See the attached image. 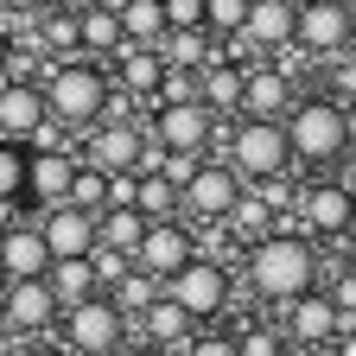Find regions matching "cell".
Instances as JSON below:
<instances>
[{
	"label": "cell",
	"instance_id": "cell-22",
	"mask_svg": "<svg viewBox=\"0 0 356 356\" xmlns=\"http://www.w3.org/2000/svg\"><path fill=\"white\" fill-rule=\"evenodd\" d=\"M115 26H121V44L153 51V44L165 38V7H159V0H121V7H115Z\"/></svg>",
	"mask_w": 356,
	"mask_h": 356
},
{
	"label": "cell",
	"instance_id": "cell-7",
	"mask_svg": "<svg viewBox=\"0 0 356 356\" xmlns=\"http://www.w3.org/2000/svg\"><path fill=\"white\" fill-rule=\"evenodd\" d=\"M197 261V242H191V222H147V236H140V248H134V267L140 274H153L159 286L178 274V267H191Z\"/></svg>",
	"mask_w": 356,
	"mask_h": 356
},
{
	"label": "cell",
	"instance_id": "cell-5",
	"mask_svg": "<svg viewBox=\"0 0 356 356\" xmlns=\"http://www.w3.org/2000/svg\"><path fill=\"white\" fill-rule=\"evenodd\" d=\"M286 165H293V147H286L280 121H236V134H229V172L236 178L267 185V178H286Z\"/></svg>",
	"mask_w": 356,
	"mask_h": 356
},
{
	"label": "cell",
	"instance_id": "cell-16",
	"mask_svg": "<svg viewBox=\"0 0 356 356\" xmlns=\"http://www.w3.org/2000/svg\"><path fill=\"white\" fill-rule=\"evenodd\" d=\"M286 108H293V76L248 64L242 70V121H286Z\"/></svg>",
	"mask_w": 356,
	"mask_h": 356
},
{
	"label": "cell",
	"instance_id": "cell-24",
	"mask_svg": "<svg viewBox=\"0 0 356 356\" xmlns=\"http://www.w3.org/2000/svg\"><path fill=\"white\" fill-rule=\"evenodd\" d=\"M197 102H204L210 115L242 108V70H236V64H204V70H197Z\"/></svg>",
	"mask_w": 356,
	"mask_h": 356
},
{
	"label": "cell",
	"instance_id": "cell-52",
	"mask_svg": "<svg viewBox=\"0 0 356 356\" xmlns=\"http://www.w3.org/2000/svg\"><path fill=\"white\" fill-rule=\"evenodd\" d=\"M127 356H159V350H127Z\"/></svg>",
	"mask_w": 356,
	"mask_h": 356
},
{
	"label": "cell",
	"instance_id": "cell-34",
	"mask_svg": "<svg viewBox=\"0 0 356 356\" xmlns=\"http://www.w3.org/2000/svg\"><path fill=\"white\" fill-rule=\"evenodd\" d=\"M38 44H44V51H58V58H70V51H76V13L38 19Z\"/></svg>",
	"mask_w": 356,
	"mask_h": 356
},
{
	"label": "cell",
	"instance_id": "cell-50",
	"mask_svg": "<svg viewBox=\"0 0 356 356\" xmlns=\"http://www.w3.org/2000/svg\"><path fill=\"white\" fill-rule=\"evenodd\" d=\"M280 356H305V350H299V343H286V350H280Z\"/></svg>",
	"mask_w": 356,
	"mask_h": 356
},
{
	"label": "cell",
	"instance_id": "cell-37",
	"mask_svg": "<svg viewBox=\"0 0 356 356\" xmlns=\"http://www.w3.org/2000/svg\"><path fill=\"white\" fill-rule=\"evenodd\" d=\"M178 356H242V350H236V331H197Z\"/></svg>",
	"mask_w": 356,
	"mask_h": 356
},
{
	"label": "cell",
	"instance_id": "cell-51",
	"mask_svg": "<svg viewBox=\"0 0 356 356\" xmlns=\"http://www.w3.org/2000/svg\"><path fill=\"white\" fill-rule=\"evenodd\" d=\"M343 267H350V274H356V248H350V261H343Z\"/></svg>",
	"mask_w": 356,
	"mask_h": 356
},
{
	"label": "cell",
	"instance_id": "cell-15",
	"mask_svg": "<svg viewBox=\"0 0 356 356\" xmlns=\"http://www.w3.org/2000/svg\"><path fill=\"white\" fill-rule=\"evenodd\" d=\"M32 222H38L44 248H51V261H83L89 248H96V216H83V210H70V204L38 210Z\"/></svg>",
	"mask_w": 356,
	"mask_h": 356
},
{
	"label": "cell",
	"instance_id": "cell-41",
	"mask_svg": "<svg viewBox=\"0 0 356 356\" xmlns=\"http://www.w3.org/2000/svg\"><path fill=\"white\" fill-rule=\"evenodd\" d=\"M343 147L356 153V102H343Z\"/></svg>",
	"mask_w": 356,
	"mask_h": 356
},
{
	"label": "cell",
	"instance_id": "cell-32",
	"mask_svg": "<svg viewBox=\"0 0 356 356\" xmlns=\"http://www.w3.org/2000/svg\"><path fill=\"white\" fill-rule=\"evenodd\" d=\"M89 274H96V293H115V286L134 274V254H115V248H89Z\"/></svg>",
	"mask_w": 356,
	"mask_h": 356
},
{
	"label": "cell",
	"instance_id": "cell-1",
	"mask_svg": "<svg viewBox=\"0 0 356 356\" xmlns=\"http://www.w3.org/2000/svg\"><path fill=\"white\" fill-rule=\"evenodd\" d=\"M242 274H248V293L267 299V305H293L305 299L312 286H318V248H312L305 236L293 229H274V236H261L248 254H242Z\"/></svg>",
	"mask_w": 356,
	"mask_h": 356
},
{
	"label": "cell",
	"instance_id": "cell-18",
	"mask_svg": "<svg viewBox=\"0 0 356 356\" xmlns=\"http://www.w3.org/2000/svg\"><path fill=\"white\" fill-rule=\"evenodd\" d=\"M134 331H140V350H159V356H178V350H185L191 337H197V325L185 318V312H178L165 293L140 312V318H134Z\"/></svg>",
	"mask_w": 356,
	"mask_h": 356
},
{
	"label": "cell",
	"instance_id": "cell-23",
	"mask_svg": "<svg viewBox=\"0 0 356 356\" xmlns=\"http://www.w3.org/2000/svg\"><path fill=\"white\" fill-rule=\"evenodd\" d=\"M44 286H51L58 312H70V305H83V299H96V274H89V254H83V261H51V267H44Z\"/></svg>",
	"mask_w": 356,
	"mask_h": 356
},
{
	"label": "cell",
	"instance_id": "cell-39",
	"mask_svg": "<svg viewBox=\"0 0 356 356\" xmlns=\"http://www.w3.org/2000/svg\"><path fill=\"white\" fill-rule=\"evenodd\" d=\"M331 89H337V108H343V102H356V64H350V58L331 70Z\"/></svg>",
	"mask_w": 356,
	"mask_h": 356
},
{
	"label": "cell",
	"instance_id": "cell-36",
	"mask_svg": "<svg viewBox=\"0 0 356 356\" xmlns=\"http://www.w3.org/2000/svg\"><path fill=\"white\" fill-rule=\"evenodd\" d=\"M165 32H204V0H159Z\"/></svg>",
	"mask_w": 356,
	"mask_h": 356
},
{
	"label": "cell",
	"instance_id": "cell-44",
	"mask_svg": "<svg viewBox=\"0 0 356 356\" xmlns=\"http://www.w3.org/2000/svg\"><path fill=\"white\" fill-rule=\"evenodd\" d=\"M305 356H337V343H312V350H305Z\"/></svg>",
	"mask_w": 356,
	"mask_h": 356
},
{
	"label": "cell",
	"instance_id": "cell-2",
	"mask_svg": "<svg viewBox=\"0 0 356 356\" xmlns=\"http://www.w3.org/2000/svg\"><path fill=\"white\" fill-rule=\"evenodd\" d=\"M38 96H44V121L89 127V121L102 115V102H108V70L102 64H83V58H58L51 70H44Z\"/></svg>",
	"mask_w": 356,
	"mask_h": 356
},
{
	"label": "cell",
	"instance_id": "cell-42",
	"mask_svg": "<svg viewBox=\"0 0 356 356\" xmlns=\"http://www.w3.org/2000/svg\"><path fill=\"white\" fill-rule=\"evenodd\" d=\"M51 7H58V13H96L102 0H51Z\"/></svg>",
	"mask_w": 356,
	"mask_h": 356
},
{
	"label": "cell",
	"instance_id": "cell-43",
	"mask_svg": "<svg viewBox=\"0 0 356 356\" xmlns=\"http://www.w3.org/2000/svg\"><path fill=\"white\" fill-rule=\"evenodd\" d=\"M337 356H356V325H350V331H337Z\"/></svg>",
	"mask_w": 356,
	"mask_h": 356
},
{
	"label": "cell",
	"instance_id": "cell-4",
	"mask_svg": "<svg viewBox=\"0 0 356 356\" xmlns=\"http://www.w3.org/2000/svg\"><path fill=\"white\" fill-rule=\"evenodd\" d=\"M178 312H185L191 325H210V318H222V312H229V293H236V280H229V267L222 261H191V267H178V274L159 286Z\"/></svg>",
	"mask_w": 356,
	"mask_h": 356
},
{
	"label": "cell",
	"instance_id": "cell-33",
	"mask_svg": "<svg viewBox=\"0 0 356 356\" xmlns=\"http://www.w3.org/2000/svg\"><path fill=\"white\" fill-rule=\"evenodd\" d=\"M19 197H26V153L0 140V204H19Z\"/></svg>",
	"mask_w": 356,
	"mask_h": 356
},
{
	"label": "cell",
	"instance_id": "cell-30",
	"mask_svg": "<svg viewBox=\"0 0 356 356\" xmlns=\"http://www.w3.org/2000/svg\"><path fill=\"white\" fill-rule=\"evenodd\" d=\"M76 44H89V51H121V26H115V7L76 13Z\"/></svg>",
	"mask_w": 356,
	"mask_h": 356
},
{
	"label": "cell",
	"instance_id": "cell-20",
	"mask_svg": "<svg viewBox=\"0 0 356 356\" xmlns=\"http://www.w3.org/2000/svg\"><path fill=\"white\" fill-rule=\"evenodd\" d=\"M70 178H76V159L70 153H26V197L38 210H58L70 197Z\"/></svg>",
	"mask_w": 356,
	"mask_h": 356
},
{
	"label": "cell",
	"instance_id": "cell-21",
	"mask_svg": "<svg viewBox=\"0 0 356 356\" xmlns=\"http://www.w3.org/2000/svg\"><path fill=\"white\" fill-rule=\"evenodd\" d=\"M44 127V96L38 83H7L0 76V140H26Z\"/></svg>",
	"mask_w": 356,
	"mask_h": 356
},
{
	"label": "cell",
	"instance_id": "cell-26",
	"mask_svg": "<svg viewBox=\"0 0 356 356\" xmlns=\"http://www.w3.org/2000/svg\"><path fill=\"white\" fill-rule=\"evenodd\" d=\"M222 229H229V236H242V242L254 248L261 236H274V210L261 204V191H242V197L229 204V216H222Z\"/></svg>",
	"mask_w": 356,
	"mask_h": 356
},
{
	"label": "cell",
	"instance_id": "cell-6",
	"mask_svg": "<svg viewBox=\"0 0 356 356\" xmlns=\"http://www.w3.org/2000/svg\"><path fill=\"white\" fill-rule=\"evenodd\" d=\"M58 331H64V350L70 356H115L121 337H127V318L108 305V293H96V299L58 312Z\"/></svg>",
	"mask_w": 356,
	"mask_h": 356
},
{
	"label": "cell",
	"instance_id": "cell-45",
	"mask_svg": "<svg viewBox=\"0 0 356 356\" xmlns=\"http://www.w3.org/2000/svg\"><path fill=\"white\" fill-rule=\"evenodd\" d=\"M19 356H64V350H44V343H32V350H19Z\"/></svg>",
	"mask_w": 356,
	"mask_h": 356
},
{
	"label": "cell",
	"instance_id": "cell-10",
	"mask_svg": "<svg viewBox=\"0 0 356 356\" xmlns=\"http://www.w3.org/2000/svg\"><path fill=\"white\" fill-rule=\"evenodd\" d=\"M293 44L312 58H331L350 44V7H337V0H305V7H293Z\"/></svg>",
	"mask_w": 356,
	"mask_h": 356
},
{
	"label": "cell",
	"instance_id": "cell-29",
	"mask_svg": "<svg viewBox=\"0 0 356 356\" xmlns=\"http://www.w3.org/2000/svg\"><path fill=\"white\" fill-rule=\"evenodd\" d=\"M134 210H140L147 222H172V216H178V191L165 185L159 172H140V191H134Z\"/></svg>",
	"mask_w": 356,
	"mask_h": 356
},
{
	"label": "cell",
	"instance_id": "cell-28",
	"mask_svg": "<svg viewBox=\"0 0 356 356\" xmlns=\"http://www.w3.org/2000/svg\"><path fill=\"white\" fill-rule=\"evenodd\" d=\"M153 299H159V280H153V274H140V267H134V274H127V280L108 293V305L127 318V331H134V318H140V312H147Z\"/></svg>",
	"mask_w": 356,
	"mask_h": 356
},
{
	"label": "cell",
	"instance_id": "cell-14",
	"mask_svg": "<svg viewBox=\"0 0 356 356\" xmlns=\"http://www.w3.org/2000/svg\"><path fill=\"white\" fill-rule=\"evenodd\" d=\"M337 312H331V299L312 286L305 299H293V305H280V337L286 343H299V350H312V343H337Z\"/></svg>",
	"mask_w": 356,
	"mask_h": 356
},
{
	"label": "cell",
	"instance_id": "cell-13",
	"mask_svg": "<svg viewBox=\"0 0 356 356\" xmlns=\"http://www.w3.org/2000/svg\"><path fill=\"white\" fill-rule=\"evenodd\" d=\"M299 236H350V185L325 178V185L299 191Z\"/></svg>",
	"mask_w": 356,
	"mask_h": 356
},
{
	"label": "cell",
	"instance_id": "cell-12",
	"mask_svg": "<svg viewBox=\"0 0 356 356\" xmlns=\"http://www.w3.org/2000/svg\"><path fill=\"white\" fill-rule=\"evenodd\" d=\"M83 165H96V172H140L147 165V127H134V121H102L96 134H89V159Z\"/></svg>",
	"mask_w": 356,
	"mask_h": 356
},
{
	"label": "cell",
	"instance_id": "cell-11",
	"mask_svg": "<svg viewBox=\"0 0 356 356\" xmlns=\"http://www.w3.org/2000/svg\"><path fill=\"white\" fill-rule=\"evenodd\" d=\"M0 331H13V337H44V331H58V299L44 280H7V312H0Z\"/></svg>",
	"mask_w": 356,
	"mask_h": 356
},
{
	"label": "cell",
	"instance_id": "cell-9",
	"mask_svg": "<svg viewBox=\"0 0 356 356\" xmlns=\"http://www.w3.org/2000/svg\"><path fill=\"white\" fill-rule=\"evenodd\" d=\"M210 108L204 102H159L153 108V147L159 153H197L204 159V147H210Z\"/></svg>",
	"mask_w": 356,
	"mask_h": 356
},
{
	"label": "cell",
	"instance_id": "cell-25",
	"mask_svg": "<svg viewBox=\"0 0 356 356\" xmlns=\"http://www.w3.org/2000/svg\"><path fill=\"white\" fill-rule=\"evenodd\" d=\"M159 76H165V64H159V51H140V44H121V89L127 96H159Z\"/></svg>",
	"mask_w": 356,
	"mask_h": 356
},
{
	"label": "cell",
	"instance_id": "cell-31",
	"mask_svg": "<svg viewBox=\"0 0 356 356\" xmlns=\"http://www.w3.org/2000/svg\"><path fill=\"white\" fill-rule=\"evenodd\" d=\"M248 19V0H204V32L210 38H236Z\"/></svg>",
	"mask_w": 356,
	"mask_h": 356
},
{
	"label": "cell",
	"instance_id": "cell-3",
	"mask_svg": "<svg viewBox=\"0 0 356 356\" xmlns=\"http://www.w3.org/2000/svg\"><path fill=\"white\" fill-rule=\"evenodd\" d=\"M280 127H286V147H293V159H312V165H325V159L350 153V147H343V108H337L331 96L293 102Z\"/></svg>",
	"mask_w": 356,
	"mask_h": 356
},
{
	"label": "cell",
	"instance_id": "cell-46",
	"mask_svg": "<svg viewBox=\"0 0 356 356\" xmlns=\"http://www.w3.org/2000/svg\"><path fill=\"white\" fill-rule=\"evenodd\" d=\"M343 51H350V64H356V19H350V44H343Z\"/></svg>",
	"mask_w": 356,
	"mask_h": 356
},
{
	"label": "cell",
	"instance_id": "cell-49",
	"mask_svg": "<svg viewBox=\"0 0 356 356\" xmlns=\"http://www.w3.org/2000/svg\"><path fill=\"white\" fill-rule=\"evenodd\" d=\"M0 312H7V280H0ZM0 337H7V331H0Z\"/></svg>",
	"mask_w": 356,
	"mask_h": 356
},
{
	"label": "cell",
	"instance_id": "cell-17",
	"mask_svg": "<svg viewBox=\"0 0 356 356\" xmlns=\"http://www.w3.org/2000/svg\"><path fill=\"white\" fill-rule=\"evenodd\" d=\"M44 267H51V248H44L38 222L0 229V280H44Z\"/></svg>",
	"mask_w": 356,
	"mask_h": 356
},
{
	"label": "cell",
	"instance_id": "cell-56",
	"mask_svg": "<svg viewBox=\"0 0 356 356\" xmlns=\"http://www.w3.org/2000/svg\"><path fill=\"white\" fill-rule=\"evenodd\" d=\"M64 356H70V350H64Z\"/></svg>",
	"mask_w": 356,
	"mask_h": 356
},
{
	"label": "cell",
	"instance_id": "cell-53",
	"mask_svg": "<svg viewBox=\"0 0 356 356\" xmlns=\"http://www.w3.org/2000/svg\"><path fill=\"white\" fill-rule=\"evenodd\" d=\"M337 7H356V0H337Z\"/></svg>",
	"mask_w": 356,
	"mask_h": 356
},
{
	"label": "cell",
	"instance_id": "cell-27",
	"mask_svg": "<svg viewBox=\"0 0 356 356\" xmlns=\"http://www.w3.org/2000/svg\"><path fill=\"white\" fill-rule=\"evenodd\" d=\"M64 204L83 210V216H102V210H108V172H96V165L76 159V178H70V197H64Z\"/></svg>",
	"mask_w": 356,
	"mask_h": 356
},
{
	"label": "cell",
	"instance_id": "cell-8",
	"mask_svg": "<svg viewBox=\"0 0 356 356\" xmlns=\"http://www.w3.org/2000/svg\"><path fill=\"white\" fill-rule=\"evenodd\" d=\"M236 197H242V178H236L229 165H210V159H204L197 178L178 191V222H222Z\"/></svg>",
	"mask_w": 356,
	"mask_h": 356
},
{
	"label": "cell",
	"instance_id": "cell-48",
	"mask_svg": "<svg viewBox=\"0 0 356 356\" xmlns=\"http://www.w3.org/2000/svg\"><path fill=\"white\" fill-rule=\"evenodd\" d=\"M7 51H13V44H7V38H0V70H7Z\"/></svg>",
	"mask_w": 356,
	"mask_h": 356
},
{
	"label": "cell",
	"instance_id": "cell-19",
	"mask_svg": "<svg viewBox=\"0 0 356 356\" xmlns=\"http://www.w3.org/2000/svg\"><path fill=\"white\" fill-rule=\"evenodd\" d=\"M254 58L280 51V44H293V0H248V19L236 32Z\"/></svg>",
	"mask_w": 356,
	"mask_h": 356
},
{
	"label": "cell",
	"instance_id": "cell-35",
	"mask_svg": "<svg viewBox=\"0 0 356 356\" xmlns=\"http://www.w3.org/2000/svg\"><path fill=\"white\" fill-rule=\"evenodd\" d=\"M236 350L242 356H280L286 337H280V325H248V331H236Z\"/></svg>",
	"mask_w": 356,
	"mask_h": 356
},
{
	"label": "cell",
	"instance_id": "cell-40",
	"mask_svg": "<svg viewBox=\"0 0 356 356\" xmlns=\"http://www.w3.org/2000/svg\"><path fill=\"white\" fill-rule=\"evenodd\" d=\"M0 7H7V13H19V19H26V13H44V7H51V0H0Z\"/></svg>",
	"mask_w": 356,
	"mask_h": 356
},
{
	"label": "cell",
	"instance_id": "cell-47",
	"mask_svg": "<svg viewBox=\"0 0 356 356\" xmlns=\"http://www.w3.org/2000/svg\"><path fill=\"white\" fill-rule=\"evenodd\" d=\"M350 229H356V185H350Z\"/></svg>",
	"mask_w": 356,
	"mask_h": 356
},
{
	"label": "cell",
	"instance_id": "cell-55",
	"mask_svg": "<svg viewBox=\"0 0 356 356\" xmlns=\"http://www.w3.org/2000/svg\"><path fill=\"white\" fill-rule=\"evenodd\" d=\"M350 19H356V7H350Z\"/></svg>",
	"mask_w": 356,
	"mask_h": 356
},
{
	"label": "cell",
	"instance_id": "cell-38",
	"mask_svg": "<svg viewBox=\"0 0 356 356\" xmlns=\"http://www.w3.org/2000/svg\"><path fill=\"white\" fill-rule=\"evenodd\" d=\"M134 191H140V172H115L108 178V210H134Z\"/></svg>",
	"mask_w": 356,
	"mask_h": 356
},
{
	"label": "cell",
	"instance_id": "cell-54",
	"mask_svg": "<svg viewBox=\"0 0 356 356\" xmlns=\"http://www.w3.org/2000/svg\"><path fill=\"white\" fill-rule=\"evenodd\" d=\"M0 356H7V343H0Z\"/></svg>",
	"mask_w": 356,
	"mask_h": 356
}]
</instances>
